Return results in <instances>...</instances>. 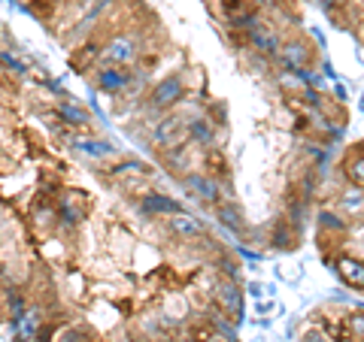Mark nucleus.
Masks as SVG:
<instances>
[{
    "mask_svg": "<svg viewBox=\"0 0 364 342\" xmlns=\"http://www.w3.org/2000/svg\"><path fill=\"white\" fill-rule=\"evenodd\" d=\"M182 188H186L191 200L203 203V206H219L222 200V185L213 176H203V173H188L182 179Z\"/></svg>",
    "mask_w": 364,
    "mask_h": 342,
    "instance_id": "1",
    "label": "nucleus"
},
{
    "mask_svg": "<svg viewBox=\"0 0 364 342\" xmlns=\"http://www.w3.org/2000/svg\"><path fill=\"white\" fill-rule=\"evenodd\" d=\"M6 306H9V315H13V321H16V318L25 315V309H28L25 297H21L18 291H13V288H9V294H6Z\"/></svg>",
    "mask_w": 364,
    "mask_h": 342,
    "instance_id": "23",
    "label": "nucleus"
},
{
    "mask_svg": "<svg viewBox=\"0 0 364 342\" xmlns=\"http://www.w3.org/2000/svg\"><path fill=\"white\" fill-rule=\"evenodd\" d=\"M222 272H225V276H231V279H237V272H240V264H237V260H231V258H222Z\"/></svg>",
    "mask_w": 364,
    "mask_h": 342,
    "instance_id": "26",
    "label": "nucleus"
},
{
    "mask_svg": "<svg viewBox=\"0 0 364 342\" xmlns=\"http://www.w3.org/2000/svg\"><path fill=\"white\" fill-rule=\"evenodd\" d=\"M37 215H40V224H49L52 221V209H40Z\"/></svg>",
    "mask_w": 364,
    "mask_h": 342,
    "instance_id": "28",
    "label": "nucleus"
},
{
    "mask_svg": "<svg viewBox=\"0 0 364 342\" xmlns=\"http://www.w3.org/2000/svg\"><path fill=\"white\" fill-rule=\"evenodd\" d=\"M140 212L146 215V219H170V215L182 212V203L167 197V194H146V197L140 200Z\"/></svg>",
    "mask_w": 364,
    "mask_h": 342,
    "instance_id": "6",
    "label": "nucleus"
},
{
    "mask_svg": "<svg viewBox=\"0 0 364 342\" xmlns=\"http://www.w3.org/2000/svg\"><path fill=\"white\" fill-rule=\"evenodd\" d=\"M318 227H322V231H334V233H343V231H346V221L340 219L337 212H318Z\"/></svg>",
    "mask_w": 364,
    "mask_h": 342,
    "instance_id": "21",
    "label": "nucleus"
},
{
    "mask_svg": "<svg viewBox=\"0 0 364 342\" xmlns=\"http://www.w3.org/2000/svg\"><path fill=\"white\" fill-rule=\"evenodd\" d=\"M0 64L9 67V70H16V73H28V64L18 61L16 55H9V52H0Z\"/></svg>",
    "mask_w": 364,
    "mask_h": 342,
    "instance_id": "24",
    "label": "nucleus"
},
{
    "mask_svg": "<svg viewBox=\"0 0 364 342\" xmlns=\"http://www.w3.org/2000/svg\"><path fill=\"white\" fill-rule=\"evenodd\" d=\"M107 6H112V0H85V9H82L79 25H91V21H97L100 16L107 13Z\"/></svg>",
    "mask_w": 364,
    "mask_h": 342,
    "instance_id": "20",
    "label": "nucleus"
},
{
    "mask_svg": "<svg viewBox=\"0 0 364 342\" xmlns=\"http://www.w3.org/2000/svg\"><path fill=\"white\" fill-rule=\"evenodd\" d=\"M188 136L195 143H200V145H213V140H215V133H213L207 118H191L188 121Z\"/></svg>",
    "mask_w": 364,
    "mask_h": 342,
    "instance_id": "17",
    "label": "nucleus"
},
{
    "mask_svg": "<svg viewBox=\"0 0 364 342\" xmlns=\"http://www.w3.org/2000/svg\"><path fill=\"white\" fill-rule=\"evenodd\" d=\"M58 215L64 219L67 227H76L79 221L85 219V197H82L79 191H67L64 197H61V209H58Z\"/></svg>",
    "mask_w": 364,
    "mask_h": 342,
    "instance_id": "9",
    "label": "nucleus"
},
{
    "mask_svg": "<svg viewBox=\"0 0 364 342\" xmlns=\"http://www.w3.org/2000/svg\"><path fill=\"white\" fill-rule=\"evenodd\" d=\"M358 109H361V112H364V94H361V100H358Z\"/></svg>",
    "mask_w": 364,
    "mask_h": 342,
    "instance_id": "30",
    "label": "nucleus"
},
{
    "mask_svg": "<svg viewBox=\"0 0 364 342\" xmlns=\"http://www.w3.org/2000/svg\"><path fill=\"white\" fill-rule=\"evenodd\" d=\"M182 94H186V82H182V76L173 73V76H167L161 79L155 88H152V94H149V106L152 109H170V106H176Z\"/></svg>",
    "mask_w": 364,
    "mask_h": 342,
    "instance_id": "4",
    "label": "nucleus"
},
{
    "mask_svg": "<svg viewBox=\"0 0 364 342\" xmlns=\"http://www.w3.org/2000/svg\"><path fill=\"white\" fill-rule=\"evenodd\" d=\"M249 33V45H252V49L258 52V55H277L279 52V33L273 31V28H267L264 21H261V25H255L252 31H246Z\"/></svg>",
    "mask_w": 364,
    "mask_h": 342,
    "instance_id": "8",
    "label": "nucleus"
},
{
    "mask_svg": "<svg viewBox=\"0 0 364 342\" xmlns=\"http://www.w3.org/2000/svg\"><path fill=\"white\" fill-rule=\"evenodd\" d=\"M182 133H186V128H182V118L170 116L164 121H158V128L152 131V145L155 149H179L182 143Z\"/></svg>",
    "mask_w": 364,
    "mask_h": 342,
    "instance_id": "5",
    "label": "nucleus"
},
{
    "mask_svg": "<svg viewBox=\"0 0 364 342\" xmlns=\"http://www.w3.org/2000/svg\"><path fill=\"white\" fill-rule=\"evenodd\" d=\"M82 342H85V339H82Z\"/></svg>",
    "mask_w": 364,
    "mask_h": 342,
    "instance_id": "31",
    "label": "nucleus"
},
{
    "mask_svg": "<svg viewBox=\"0 0 364 342\" xmlns=\"http://www.w3.org/2000/svg\"><path fill=\"white\" fill-rule=\"evenodd\" d=\"M215 300H219V306L225 312H234V315H243V291L240 285H237L234 279H228L219 285V291H215Z\"/></svg>",
    "mask_w": 364,
    "mask_h": 342,
    "instance_id": "11",
    "label": "nucleus"
},
{
    "mask_svg": "<svg viewBox=\"0 0 364 342\" xmlns=\"http://www.w3.org/2000/svg\"><path fill=\"white\" fill-rule=\"evenodd\" d=\"M100 55H104V61L112 64V67H128L136 61V55H140V45H136L134 37H124V33H119V37H109L107 45L100 49Z\"/></svg>",
    "mask_w": 364,
    "mask_h": 342,
    "instance_id": "2",
    "label": "nucleus"
},
{
    "mask_svg": "<svg viewBox=\"0 0 364 342\" xmlns=\"http://www.w3.org/2000/svg\"><path fill=\"white\" fill-rule=\"evenodd\" d=\"M270 243L277 246V248H291L294 246V236L289 233V224L286 221H279L277 227H273V239H270Z\"/></svg>",
    "mask_w": 364,
    "mask_h": 342,
    "instance_id": "22",
    "label": "nucleus"
},
{
    "mask_svg": "<svg viewBox=\"0 0 364 342\" xmlns=\"http://www.w3.org/2000/svg\"><path fill=\"white\" fill-rule=\"evenodd\" d=\"M58 116H61L67 124H73V128H85V124L91 121V118H88V112H85V109H79L76 104H70V100L58 106Z\"/></svg>",
    "mask_w": 364,
    "mask_h": 342,
    "instance_id": "18",
    "label": "nucleus"
},
{
    "mask_svg": "<svg viewBox=\"0 0 364 342\" xmlns=\"http://www.w3.org/2000/svg\"><path fill=\"white\" fill-rule=\"evenodd\" d=\"M349 330H352V336L364 342V312L349 315Z\"/></svg>",
    "mask_w": 364,
    "mask_h": 342,
    "instance_id": "25",
    "label": "nucleus"
},
{
    "mask_svg": "<svg viewBox=\"0 0 364 342\" xmlns=\"http://www.w3.org/2000/svg\"><path fill=\"white\" fill-rule=\"evenodd\" d=\"M170 233L186 243V239H200L207 233V227H203V221L195 219L191 212H176V215H170Z\"/></svg>",
    "mask_w": 364,
    "mask_h": 342,
    "instance_id": "7",
    "label": "nucleus"
},
{
    "mask_svg": "<svg viewBox=\"0 0 364 342\" xmlns=\"http://www.w3.org/2000/svg\"><path fill=\"white\" fill-rule=\"evenodd\" d=\"M215 215H219V221L228 227V231H234V233L246 231V219H243L240 206H234V203H219V206H215Z\"/></svg>",
    "mask_w": 364,
    "mask_h": 342,
    "instance_id": "15",
    "label": "nucleus"
},
{
    "mask_svg": "<svg viewBox=\"0 0 364 342\" xmlns=\"http://www.w3.org/2000/svg\"><path fill=\"white\" fill-rule=\"evenodd\" d=\"M37 327H40V312L37 309H25V315L13 321V333L18 336V342H31L33 333H37Z\"/></svg>",
    "mask_w": 364,
    "mask_h": 342,
    "instance_id": "16",
    "label": "nucleus"
},
{
    "mask_svg": "<svg viewBox=\"0 0 364 342\" xmlns=\"http://www.w3.org/2000/svg\"><path fill=\"white\" fill-rule=\"evenodd\" d=\"M273 58H277V64L282 70H306L313 61V49L304 40H286Z\"/></svg>",
    "mask_w": 364,
    "mask_h": 342,
    "instance_id": "3",
    "label": "nucleus"
},
{
    "mask_svg": "<svg viewBox=\"0 0 364 342\" xmlns=\"http://www.w3.org/2000/svg\"><path fill=\"white\" fill-rule=\"evenodd\" d=\"M128 82H131V73H124L122 67H112V64H107L104 70L97 73V88L109 91V94H119L122 88H128Z\"/></svg>",
    "mask_w": 364,
    "mask_h": 342,
    "instance_id": "12",
    "label": "nucleus"
},
{
    "mask_svg": "<svg viewBox=\"0 0 364 342\" xmlns=\"http://www.w3.org/2000/svg\"><path fill=\"white\" fill-rule=\"evenodd\" d=\"M334 270H337V276L349 285V288H364V260L352 258V255H343V258H337Z\"/></svg>",
    "mask_w": 364,
    "mask_h": 342,
    "instance_id": "10",
    "label": "nucleus"
},
{
    "mask_svg": "<svg viewBox=\"0 0 364 342\" xmlns=\"http://www.w3.org/2000/svg\"><path fill=\"white\" fill-rule=\"evenodd\" d=\"M337 206H340V212H343V215H349V219H361V215H364V188H358V185L346 188L337 197Z\"/></svg>",
    "mask_w": 364,
    "mask_h": 342,
    "instance_id": "14",
    "label": "nucleus"
},
{
    "mask_svg": "<svg viewBox=\"0 0 364 342\" xmlns=\"http://www.w3.org/2000/svg\"><path fill=\"white\" fill-rule=\"evenodd\" d=\"M343 173H346V179L352 182V185L364 188V152H358L355 158H349V161L343 164Z\"/></svg>",
    "mask_w": 364,
    "mask_h": 342,
    "instance_id": "19",
    "label": "nucleus"
},
{
    "mask_svg": "<svg viewBox=\"0 0 364 342\" xmlns=\"http://www.w3.org/2000/svg\"><path fill=\"white\" fill-rule=\"evenodd\" d=\"M246 4H249V6H270L273 0H246Z\"/></svg>",
    "mask_w": 364,
    "mask_h": 342,
    "instance_id": "29",
    "label": "nucleus"
},
{
    "mask_svg": "<svg viewBox=\"0 0 364 342\" xmlns=\"http://www.w3.org/2000/svg\"><path fill=\"white\" fill-rule=\"evenodd\" d=\"M304 342H334V339L325 336V333H318V330H310V333L304 336Z\"/></svg>",
    "mask_w": 364,
    "mask_h": 342,
    "instance_id": "27",
    "label": "nucleus"
},
{
    "mask_svg": "<svg viewBox=\"0 0 364 342\" xmlns=\"http://www.w3.org/2000/svg\"><path fill=\"white\" fill-rule=\"evenodd\" d=\"M73 149H76L79 155H85V158H95V161L116 155V149H112L109 143H104V140H91V136H73Z\"/></svg>",
    "mask_w": 364,
    "mask_h": 342,
    "instance_id": "13",
    "label": "nucleus"
}]
</instances>
